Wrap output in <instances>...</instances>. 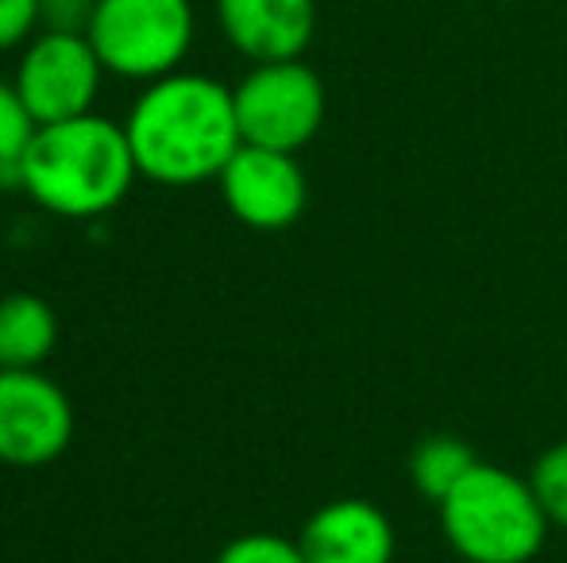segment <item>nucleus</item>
Here are the masks:
<instances>
[{
	"label": "nucleus",
	"instance_id": "obj_7",
	"mask_svg": "<svg viewBox=\"0 0 567 563\" xmlns=\"http://www.w3.org/2000/svg\"><path fill=\"white\" fill-rule=\"evenodd\" d=\"M74 436L66 394L39 371H0V459L39 467L62 456Z\"/></svg>",
	"mask_w": 567,
	"mask_h": 563
},
{
	"label": "nucleus",
	"instance_id": "obj_17",
	"mask_svg": "<svg viewBox=\"0 0 567 563\" xmlns=\"http://www.w3.org/2000/svg\"><path fill=\"white\" fill-rule=\"evenodd\" d=\"M39 23V0H0V51L23 43Z\"/></svg>",
	"mask_w": 567,
	"mask_h": 563
},
{
	"label": "nucleus",
	"instance_id": "obj_9",
	"mask_svg": "<svg viewBox=\"0 0 567 563\" xmlns=\"http://www.w3.org/2000/svg\"><path fill=\"white\" fill-rule=\"evenodd\" d=\"M228 43L251 62L298 59L317 31V0H217Z\"/></svg>",
	"mask_w": 567,
	"mask_h": 563
},
{
	"label": "nucleus",
	"instance_id": "obj_14",
	"mask_svg": "<svg viewBox=\"0 0 567 563\" xmlns=\"http://www.w3.org/2000/svg\"><path fill=\"white\" fill-rule=\"evenodd\" d=\"M533 490H537V502L545 505L548 521L567 529V444H556L540 456L537 471H533Z\"/></svg>",
	"mask_w": 567,
	"mask_h": 563
},
{
	"label": "nucleus",
	"instance_id": "obj_2",
	"mask_svg": "<svg viewBox=\"0 0 567 563\" xmlns=\"http://www.w3.org/2000/svg\"><path fill=\"white\" fill-rule=\"evenodd\" d=\"M140 174L127 132L105 116L39 124L20 166V186L59 217H101L124 201Z\"/></svg>",
	"mask_w": 567,
	"mask_h": 563
},
{
	"label": "nucleus",
	"instance_id": "obj_12",
	"mask_svg": "<svg viewBox=\"0 0 567 563\" xmlns=\"http://www.w3.org/2000/svg\"><path fill=\"white\" fill-rule=\"evenodd\" d=\"M478 459L471 456V448L460 440V436H429L421 440V448L413 451V482L425 498L433 502H444L455 487L471 475Z\"/></svg>",
	"mask_w": 567,
	"mask_h": 563
},
{
	"label": "nucleus",
	"instance_id": "obj_6",
	"mask_svg": "<svg viewBox=\"0 0 567 563\" xmlns=\"http://www.w3.org/2000/svg\"><path fill=\"white\" fill-rule=\"evenodd\" d=\"M101 59L90 35H66V31H43L28 46L16 74L23 105L39 124H59L85 116L101 90Z\"/></svg>",
	"mask_w": 567,
	"mask_h": 563
},
{
	"label": "nucleus",
	"instance_id": "obj_3",
	"mask_svg": "<svg viewBox=\"0 0 567 563\" xmlns=\"http://www.w3.org/2000/svg\"><path fill=\"white\" fill-rule=\"evenodd\" d=\"M444 533L471 563H525L540 552L548 513L533 482L475 463L471 475L441 502Z\"/></svg>",
	"mask_w": 567,
	"mask_h": 563
},
{
	"label": "nucleus",
	"instance_id": "obj_1",
	"mask_svg": "<svg viewBox=\"0 0 567 563\" xmlns=\"http://www.w3.org/2000/svg\"><path fill=\"white\" fill-rule=\"evenodd\" d=\"M124 132L140 174L163 186L220 178L244 143L231 90L202 74H166L151 82Z\"/></svg>",
	"mask_w": 567,
	"mask_h": 563
},
{
	"label": "nucleus",
	"instance_id": "obj_16",
	"mask_svg": "<svg viewBox=\"0 0 567 563\" xmlns=\"http://www.w3.org/2000/svg\"><path fill=\"white\" fill-rule=\"evenodd\" d=\"M97 0H39V23L47 31H66V35H85L93 23Z\"/></svg>",
	"mask_w": 567,
	"mask_h": 563
},
{
	"label": "nucleus",
	"instance_id": "obj_11",
	"mask_svg": "<svg viewBox=\"0 0 567 563\" xmlns=\"http://www.w3.org/2000/svg\"><path fill=\"white\" fill-rule=\"evenodd\" d=\"M59 340V316L35 293L0 301V371H35Z\"/></svg>",
	"mask_w": 567,
	"mask_h": 563
},
{
	"label": "nucleus",
	"instance_id": "obj_5",
	"mask_svg": "<svg viewBox=\"0 0 567 563\" xmlns=\"http://www.w3.org/2000/svg\"><path fill=\"white\" fill-rule=\"evenodd\" d=\"M244 143L270 150H298L317 136L324 121V85L306 62H255V70L231 90Z\"/></svg>",
	"mask_w": 567,
	"mask_h": 563
},
{
	"label": "nucleus",
	"instance_id": "obj_13",
	"mask_svg": "<svg viewBox=\"0 0 567 563\" xmlns=\"http://www.w3.org/2000/svg\"><path fill=\"white\" fill-rule=\"evenodd\" d=\"M39 132V121L31 116V108L23 105L16 85L0 82V181L4 186H20V166L28 155L31 139Z\"/></svg>",
	"mask_w": 567,
	"mask_h": 563
},
{
	"label": "nucleus",
	"instance_id": "obj_4",
	"mask_svg": "<svg viewBox=\"0 0 567 563\" xmlns=\"http://www.w3.org/2000/svg\"><path fill=\"white\" fill-rule=\"evenodd\" d=\"M85 35L105 70L158 82L194 43V8L189 0H97Z\"/></svg>",
	"mask_w": 567,
	"mask_h": 563
},
{
	"label": "nucleus",
	"instance_id": "obj_15",
	"mask_svg": "<svg viewBox=\"0 0 567 563\" xmlns=\"http://www.w3.org/2000/svg\"><path fill=\"white\" fill-rule=\"evenodd\" d=\"M217 563H309L301 544H290L282 536L270 533H251L231 541L225 552H220Z\"/></svg>",
	"mask_w": 567,
	"mask_h": 563
},
{
	"label": "nucleus",
	"instance_id": "obj_8",
	"mask_svg": "<svg viewBox=\"0 0 567 563\" xmlns=\"http://www.w3.org/2000/svg\"><path fill=\"white\" fill-rule=\"evenodd\" d=\"M220 189L231 217L259 232L290 228L306 209V174L290 150L239 143V150L220 170Z\"/></svg>",
	"mask_w": 567,
	"mask_h": 563
},
{
	"label": "nucleus",
	"instance_id": "obj_10",
	"mask_svg": "<svg viewBox=\"0 0 567 563\" xmlns=\"http://www.w3.org/2000/svg\"><path fill=\"white\" fill-rule=\"evenodd\" d=\"M301 552L309 563H390L394 529L371 502L343 498L309 518Z\"/></svg>",
	"mask_w": 567,
	"mask_h": 563
}]
</instances>
